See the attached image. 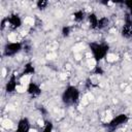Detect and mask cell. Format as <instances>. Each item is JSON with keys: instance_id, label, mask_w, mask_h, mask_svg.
Here are the masks:
<instances>
[{"instance_id": "6da1fadb", "label": "cell", "mask_w": 132, "mask_h": 132, "mask_svg": "<svg viewBox=\"0 0 132 132\" xmlns=\"http://www.w3.org/2000/svg\"><path fill=\"white\" fill-rule=\"evenodd\" d=\"M80 96L79 90L75 86H68L62 93V101L66 105H74L78 102Z\"/></svg>"}, {"instance_id": "e0dca14e", "label": "cell", "mask_w": 132, "mask_h": 132, "mask_svg": "<svg viewBox=\"0 0 132 132\" xmlns=\"http://www.w3.org/2000/svg\"><path fill=\"white\" fill-rule=\"evenodd\" d=\"M124 4L127 6V8L129 10H132V0H128V1H125Z\"/></svg>"}, {"instance_id": "52a82bcc", "label": "cell", "mask_w": 132, "mask_h": 132, "mask_svg": "<svg viewBox=\"0 0 132 132\" xmlns=\"http://www.w3.org/2000/svg\"><path fill=\"white\" fill-rule=\"evenodd\" d=\"M26 92L33 96V97H36V96H39L41 94V88L38 84L34 82V81H30L27 86V89H26Z\"/></svg>"}, {"instance_id": "3957f363", "label": "cell", "mask_w": 132, "mask_h": 132, "mask_svg": "<svg viewBox=\"0 0 132 132\" xmlns=\"http://www.w3.org/2000/svg\"><path fill=\"white\" fill-rule=\"evenodd\" d=\"M129 120V117L126 113H120L118 116H116L114 118H112L108 123L105 124V127L108 130H114L117 128H119L120 126L126 124Z\"/></svg>"}, {"instance_id": "7c38bea8", "label": "cell", "mask_w": 132, "mask_h": 132, "mask_svg": "<svg viewBox=\"0 0 132 132\" xmlns=\"http://www.w3.org/2000/svg\"><path fill=\"white\" fill-rule=\"evenodd\" d=\"M85 11L84 10H81V9H79V10H76V11H74V13H73V19H74V21L75 22H81L84 19H85Z\"/></svg>"}, {"instance_id": "4fadbf2b", "label": "cell", "mask_w": 132, "mask_h": 132, "mask_svg": "<svg viewBox=\"0 0 132 132\" xmlns=\"http://www.w3.org/2000/svg\"><path fill=\"white\" fill-rule=\"evenodd\" d=\"M53 130H54V124L51 121H46L40 132H53Z\"/></svg>"}, {"instance_id": "2e32d148", "label": "cell", "mask_w": 132, "mask_h": 132, "mask_svg": "<svg viewBox=\"0 0 132 132\" xmlns=\"http://www.w3.org/2000/svg\"><path fill=\"white\" fill-rule=\"evenodd\" d=\"M93 73H94V74H100V75H101V74H103V73H104V71H103L102 67H101V66H99V65L97 64V65L94 67Z\"/></svg>"}, {"instance_id": "ba28073f", "label": "cell", "mask_w": 132, "mask_h": 132, "mask_svg": "<svg viewBox=\"0 0 132 132\" xmlns=\"http://www.w3.org/2000/svg\"><path fill=\"white\" fill-rule=\"evenodd\" d=\"M31 124L27 118H22L16 124V132H30Z\"/></svg>"}, {"instance_id": "277c9868", "label": "cell", "mask_w": 132, "mask_h": 132, "mask_svg": "<svg viewBox=\"0 0 132 132\" xmlns=\"http://www.w3.org/2000/svg\"><path fill=\"white\" fill-rule=\"evenodd\" d=\"M23 48V44L21 42L14 41V42H8L5 44L4 48H3V55L5 57H12L14 55H16L18 53H20Z\"/></svg>"}, {"instance_id": "d6986e66", "label": "cell", "mask_w": 132, "mask_h": 132, "mask_svg": "<svg viewBox=\"0 0 132 132\" xmlns=\"http://www.w3.org/2000/svg\"><path fill=\"white\" fill-rule=\"evenodd\" d=\"M131 38H132V37H131Z\"/></svg>"}, {"instance_id": "8fae6325", "label": "cell", "mask_w": 132, "mask_h": 132, "mask_svg": "<svg viewBox=\"0 0 132 132\" xmlns=\"http://www.w3.org/2000/svg\"><path fill=\"white\" fill-rule=\"evenodd\" d=\"M108 23H109L108 18H106V16H101V18H99L97 29H104L105 27H107Z\"/></svg>"}, {"instance_id": "7a4b0ae2", "label": "cell", "mask_w": 132, "mask_h": 132, "mask_svg": "<svg viewBox=\"0 0 132 132\" xmlns=\"http://www.w3.org/2000/svg\"><path fill=\"white\" fill-rule=\"evenodd\" d=\"M90 50L93 55V58L97 63L102 61L108 54L109 51V45L107 43H97V42H92L90 43Z\"/></svg>"}, {"instance_id": "9a60e30c", "label": "cell", "mask_w": 132, "mask_h": 132, "mask_svg": "<svg viewBox=\"0 0 132 132\" xmlns=\"http://www.w3.org/2000/svg\"><path fill=\"white\" fill-rule=\"evenodd\" d=\"M47 4H48V2H47V1H44V0H39V1H37V3H36V5H37V7H38L39 9H44V8H46Z\"/></svg>"}, {"instance_id": "8992f818", "label": "cell", "mask_w": 132, "mask_h": 132, "mask_svg": "<svg viewBox=\"0 0 132 132\" xmlns=\"http://www.w3.org/2000/svg\"><path fill=\"white\" fill-rule=\"evenodd\" d=\"M16 89H18V79H16V76H15V74H11L10 77L8 78L7 82L5 84V91H6V93L10 94V93H13Z\"/></svg>"}, {"instance_id": "30bf717a", "label": "cell", "mask_w": 132, "mask_h": 132, "mask_svg": "<svg viewBox=\"0 0 132 132\" xmlns=\"http://www.w3.org/2000/svg\"><path fill=\"white\" fill-rule=\"evenodd\" d=\"M98 21H99V18L97 16L96 13L92 12L88 15V22L90 24V27L91 29H97V26H98Z\"/></svg>"}, {"instance_id": "5bb4252c", "label": "cell", "mask_w": 132, "mask_h": 132, "mask_svg": "<svg viewBox=\"0 0 132 132\" xmlns=\"http://www.w3.org/2000/svg\"><path fill=\"white\" fill-rule=\"evenodd\" d=\"M61 33H62V35H63L64 37H68V36L70 35V33H71V28H70L69 26H64V27L62 28Z\"/></svg>"}, {"instance_id": "9c48e42d", "label": "cell", "mask_w": 132, "mask_h": 132, "mask_svg": "<svg viewBox=\"0 0 132 132\" xmlns=\"http://www.w3.org/2000/svg\"><path fill=\"white\" fill-rule=\"evenodd\" d=\"M35 73V67L33 66L32 63H26L24 65L23 71L21 73V76H28V75H33Z\"/></svg>"}, {"instance_id": "ac0fdd59", "label": "cell", "mask_w": 132, "mask_h": 132, "mask_svg": "<svg viewBox=\"0 0 132 132\" xmlns=\"http://www.w3.org/2000/svg\"><path fill=\"white\" fill-rule=\"evenodd\" d=\"M131 25H132V19H131Z\"/></svg>"}, {"instance_id": "5b68a950", "label": "cell", "mask_w": 132, "mask_h": 132, "mask_svg": "<svg viewBox=\"0 0 132 132\" xmlns=\"http://www.w3.org/2000/svg\"><path fill=\"white\" fill-rule=\"evenodd\" d=\"M22 19H21V16L19 15V14H16V13H12V14H10L8 18H7V24H8V26L10 27V28H12V29H18V28H20L21 26H22Z\"/></svg>"}]
</instances>
